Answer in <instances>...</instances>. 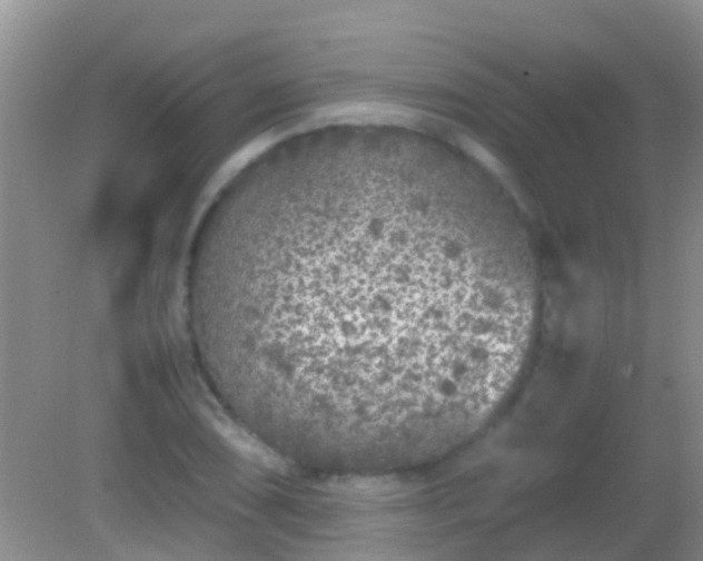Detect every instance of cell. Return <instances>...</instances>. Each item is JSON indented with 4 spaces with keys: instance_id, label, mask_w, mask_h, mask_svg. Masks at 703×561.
<instances>
[{
    "instance_id": "obj_1",
    "label": "cell",
    "mask_w": 703,
    "mask_h": 561,
    "mask_svg": "<svg viewBox=\"0 0 703 561\" xmlns=\"http://www.w3.org/2000/svg\"><path fill=\"white\" fill-rule=\"evenodd\" d=\"M440 190L378 173L261 200L214 268L240 375L273 414L366 441L432 432L525 286L505 244Z\"/></svg>"
}]
</instances>
